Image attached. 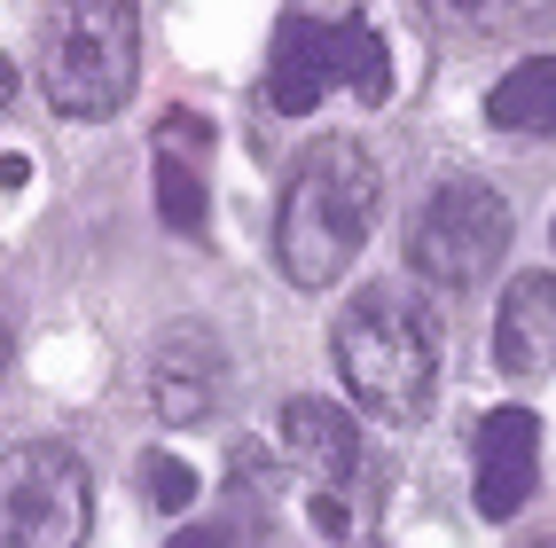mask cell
<instances>
[{
  "label": "cell",
  "mask_w": 556,
  "mask_h": 548,
  "mask_svg": "<svg viewBox=\"0 0 556 548\" xmlns=\"http://www.w3.org/2000/svg\"><path fill=\"white\" fill-rule=\"evenodd\" d=\"M509 251V204L502 189H486V180H439V189L416 204V219H407V275L431 282V290H478Z\"/></svg>",
  "instance_id": "4"
},
{
  "label": "cell",
  "mask_w": 556,
  "mask_h": 548,
  "mask_svg": "<svg viewBox=\"0 0 556 548\" xmlns=\"http://www.w3.org/2000/svg\"><path fill=\"white\" fill-rule=\"evenodd\" d=\"M275 486H282V479H267L258 447H243V455H236V525H243V533H267V525H275V509H282Z\"/></svg>",
  "instance_id": "15"
},
{
  "label": "cell",
  "mask_w": 556,
  "mask_h": 548,
  "mask_svg": "<svg viewBox=\"0 0 556 548\" xmlns=\"http://www.w3.org/2000/svg\"><path fill=\"white\" fill-rule=\"evenodd\" d=\"M9 353H16V329H9V314H0V369H9Z\"/></svg>",
  "instance_id": "21"
},
{
  "label": "cell",
  "mask_w": 556,
  "mask_h": 548,
  "mask_svg": "<svg viewBox=\"0 0 556 548\" xmlns=\"http://www.w3.org/2000/svg\"><path fill=\"white\" fill-rule=\"evenodd\" d=\"M94 479L55 438H24L0 455V548H87Z\"/></svg>",
  "instance_id": "5"
},
{
  "label": "cell",
  "mask_w": 556,
  "mask_h": 548,
  "mask_svg": "<svg viewBox=\"0 0 556 548\" xmlns=\"http://www.w3.org/2000/svg\"><path fill=\"white\" fill-rule=\"evenodd\" d=\"M494 360H502V377H548L556 369V275H517L502 290Z\"/></svg>",
  "instance_id": "9"
},
{
  "label": "cell",
  "mask_w": 556,
  "mask_h": 548,
  "mask_svg": "<svg viewBox=\"0 0 556 548\" xmlns=\"http://www.w3.org/2000/svg\"><path fill=\"white\" fill-rule=\"evenodd\" d=\"M141 494H150V509H189L197 501V470L180 462V455H141Z\"/></svg>",
  "instance_id": "16"
},
{
  "label": "cell",
  "mask_w": 556,
  "mask_h": 548,
  "mask_svg": "<svg viewBox=\"0 0 556 548\" xmlns=\"http://www.w3.org/2000/svg\"><path fill=\"white\" fill-rule=\"evenodd\" d=\"M282 447L314 470V486H338V494L361 470V431H353V416L338 399H290L282 408Z\"/></svg>",
  "instance_id": "11"
},
{
  "label": "cell",
  "mask_w": 556,
  "mask_h": 548,
  "mask_svg": "<svg viewBox=\"0 0 556 548\" xmlns=\"http://www.w3.org/2000/svg\"><path fill=\"white\" fill-rule=\"evenodd\" d=\"M306 518H314V533H321V540H345V533H353V509H345V494H338V486H321V494L306 501Z\"/></svg>",
  "instance_id": "17"
},
{
  "label": "cell",
  "mask_w": 556,
  "mask_h": 548,
  "mask_svg": "<svg viewBox=\"0 0 556 548\" xmlns=\"http://www.w3.org/2000/svg\"><path fill=\"white\" fill-rule=\"evenodd\" d=\"M377 204H384V180L377 157L361 141L329 133L290 165L282 180V204H275V259L290 290H338L345 267L361 259L368 228H377Z\"/></svg>",
  "instance_id": "1"
},
{
  "label": "cell",
  "mask_w": 556,
  "mask_h": 548,
  "mask_svg": "<svg viewBox=\"0 0 556 548\" xmlns=\"http://www.w3.org/2000/svg\"><path fill=\"white\" fill-rule=\"evenodd\" d=\"M165 548H228V525H219V533L212 525H189V533H173Z\"/></svg>",
  "instance_id": "18"
},
{
  "label": "cell",
  "mask_w": 556,
  "mask_h": 548,
  "mask_svg": "<svg viewBox=\"0 0 556 548\" xmlns=\"http://www.w3.org/2000/svg\"><path fill=\"white\" fill-rule=\"evenodd\" d=\"M329 360L345 377V399L361 416H377L392 431H416L431 416V392H439V329L431 314L407 298V290L377 282V290H353L338 329H329Z\"/></svg>",
  "instance_id": "2"
},
{
  "label": "cell",
  "mask_w": 556,
  "mask_h": 548,
  "mask_svg": "<svg viewBox=\"0 0 556 548\" xmlns=\"http://www.w3.org/2000/svg\"><path fill=\"white\" fill-rule=\"evenodd\" d=\"M478 518L509 525L533 501V470H541V423L526 408H494L478 416Z\"/></svg>",
  "instance_id": "8"
},
{
  "label": "cell",
  "mask_w": 556,
  "mask_h": 548,
  "mask_svg": "<svg viewBox=\"0 0 556 548\" xmlns=\"http://www.w3.org/2000/svg\"><path fill=\"white\" fill-rule=\"evenodd\" d=\"M439 31H455L470 48H494V40H526L556 16V0H424Z\"/></svg>",
  "instance_id": "12"
},
{
  "label": "cell",
  "mask_w": 556,
  "mask_h": 548,
  "mask_svg": "<svg viewBox=\"0 0 556 548\" xmlns=\"http://www.w3.org/2000/svg\"><path fill=\"white\" fill-rule=\"evenodd\" d=\"M31 180V157H0V189H24Z\"/></svg>",
  "instance_id": "19"
},
{
  "label": "cell",
  "mask_w": 556,
  "mask_h": 548,
  "mask_svg": "<svg viewBox=\"0 0 556 548\" xmlns=\"http://www.w3.org/2000/svg\"><path fill=\"white\" fill-rule=\"evenodd\" d=\"M329 87H345L368 110L392 102V48L377 40V24H368V16L329 24Z\"/></svg>",
  "instance_id": "13"
},
{
  "label": "cell",
  "mask_w": 556,
  "mask_h": 548,
  "mask_svg": "<svg viewBox=\"0 0 556 548\" xmlns=\"http://www.w3.org/2000/svg\"><path fill=\"white\" fill-rule=\"evenodd\" d=\"M204 157H212V126L197 118V110H165L157 150H150V189H157V219L173 235H204V219H212Z\"/></svg>",
  "instance_id": "7"
},
{
  "label": "cell",
  "mask_w": 556,
  "mask_h": 548,
  "mask_svg": "<svg viewBox=\"0 0 556 548\" xmlns=\"http://www.w3.org/2000/svg\"><path fill=\"white\" fill-rule=\"evenodd\" d=\"M219 384H228V345H219L204 321H173L150 345V408H157V423H173V431L204 423L219 408Z\"/></svg>",
  "instance_id": "6"
},
{
  "label": "cell",
  "mask_w": 556,
  "mask_h": 548,
  "mask_svg": "<svg viewBox=\"0 0 556 548\" xmlns=\"http://www.w3.org/2000/svg\"><path fill=\"white\" fill-rule=\"evenodd\" d=\"M16 87H24V79H16V63H9V55H0V110H9V102H16Z\"/></svg>",
  "instance_id": "20"
},
{
  "label": "cell",
  "mask_w": 556,
  "mask_h": 548,
  "mask_svg": "<svg viewBox=\"0 0 556 548\" xmlns=\"http://www.w3.org/2000/svg\"><path fill=\"white\" fill-rule=\"evenodd\" d=\"M321 94H329V24L290 9L275 24V48H267V102L282 118H306Z\"/></svg>",
  "instance_id": "10"
},
{
  "label": "cell",
  "mask_w": 556,
  "mask_h": 548,
  "mask_svg": "<svg viewBox=\"0 0 556 548\" xmlns=\"http://www.w3.org/2000/svg\"><path fill=\"white\" fill-rule=\"evenodd\" d=\"M486 118L502 133H556V55H526L517 71H502L486 94Z\"/></svg>",
  "instance_id": "14"
},
{
  "label": "cell",
  "mask_w": 556,
  "mask_h": 548,
  "mask_svg": "<svg viewBox=\"0 0 556 548\" xmlns=\"http://www.w3.org/2000/svg\"><path fill=\"white\" fill-rule=\"evenodd\" d=\"M141 87V0H48L40 94L55 118L102 126Z\"/></svg>",
  "instance_id": "3"
}]
</instances>
